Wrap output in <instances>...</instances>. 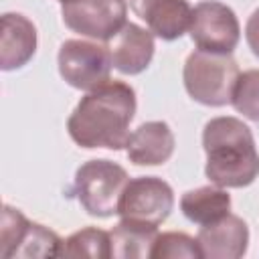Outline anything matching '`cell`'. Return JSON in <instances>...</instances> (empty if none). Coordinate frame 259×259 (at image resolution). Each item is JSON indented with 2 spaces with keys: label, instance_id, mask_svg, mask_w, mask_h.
I'll return each instance as SVG.
<instances>
[{
  "label": "cell",
  "instance_id": "obj_15",
  "mask_svg": "<svg viewBox=\"0 0 259 259\" xmlns=\"http://www.w3.org/2000/svg\"><path fill=\"white\" fill-rule=\"evenodd\" d=\"M158 235V227L134 223V221H119L111 231V257L117 259H144L150 257L154 239Z\"/></svg>",
  "mask_w": 259,
  "mask_h": 259
},
{
  "label": "cell",
  "instance_id": "obj_16",
  "mask_svg": "<svg viewBox=\"0 0 259 259\" xmlns=\"http://www.w3.org/2000/svg\"><path fill=\"white\" fill-rule=\"evenodd\" d=\"M61 257L75 259H109L111 257V237L109 231L97 227H83L63 241Z\"/></svg>",
  "mask_w": 259,
  "mask_h": 259
},
{
  "label": "cell",
  "instance_id": "obj_5",
  "mask_svg": "<svg viewBox=\"0 0 259 259\" xmlns=\"http://www.w3.org/2000/svg\"><path fill=\"white\" fill-rule=\"evenodd\" d=\"M57 67L67 85L79 91H93L109 81L113 61L107 47L91 40L69 38L59 49Z\"/></svg>",
  "mask_w": 259,
  "mask_h": 259
},
{
  "label": "cell",
  "instance_id": "obj_17",
  "mask_svg": "<svg viewBox=\"0 0 259 259\" xmlns=\"http://www.w3.org/2000/svg\"><path fill=\"white\" fill-rule=\"evenodd\" d=\"M63 239L49 227L40 223L28 225L18 249L14 251L12 259H36V257H61Z\"/></svg>",
  "mask_w": 259,
  "mask_h": 259
},
{
  "label": "cell",
  "instance_id": "obj_20",
  "mask_svg": "<svg viewBox=\"0 0 259 259\" xmlns=\"http://www.w3.org/2000/svg\"><path fill=\"white\" fill-rule=\"evenodd\" d=\"M30 221L14 206L4 204L2 206V217H0V257L2 259H12L14 251L18 249Z\"/></svg>",
  "mask_w": 259,
  "mask_h": 259
},
{
  "label": "cell",
  "instance_id": "obj_2",
  "mask_svg": "<svg viewBox=\"0 0 259 259\" xmlns=\"http://www.w3.org/2000/svg\"><path fill=\"white\" fill-rule=\"evenodd\" d=\"M204 174L221 188H245L259 176V152L251 127L233 115L212 117L202 130Z\"/></svg>",
  "mask_w": 259,
  "mask_h": 259
},
{
  "label": "cell",
  "instance_id": "obj_11",
  "mask_svg": "<svg viewBox=\"0 0 259 259\" xmlns=\"http://www.w3.org/2000/svg\"><path fill=\"white\" fill-rule=\"evenodd\" d=\"M198 245L206 259H239L249 247V227L237 214H227L198 229Z\"/></svg>",
  "mask_w": 259,
  "mask_h": 259
},
{
  "label": "cell",
  "instance_id": "obj_6",
  "mask_svg": "<svg viewBox=\"0 0 259 259\" xmlns=\"http://www.w3.org/2000/svg\"><path fill=\"white\" fill-rule=\"evenodd\" d=\"M190 38L198 51L231 55L241 38V24L235 10L219 0H202L192 8Z\"/></svg>",
  "mask_w": 259,
  "mask_h": 259
},
{
  "label": "cell",
  "instance_id": "obj_3",
  "mask_svg": "<svg viewBox=\"0 0 259 259\" xmlns=\"http://www.w3.org/2000/svg\"><path fill=\"white\" fill-rule=\"evenodd\" d=\"M239 73V65L231 55L196 49L186 57L182 81L186 93L196 103L206 107H223L231 103Z\"/></svg>",
  "mask_w": 259,
  "mask_h": 259
},
{
  "label": "cell",
  "instance_id": "obj_8",
  "mask_svg": "<svg viewBox=\"0 0 259 259\" xmlns=\"http://www.w3.org/2000/svg\"><path fill=\"white\" fill-rule=\"evenodd\" d=\"M61 16L67 28L73 32L93 38L109 40L127 22L125 0H73L63 4Z\"/></svg>",
  "mask_w": 259,
  "mask_h": 259
},
{
  "label": "cell",
  "instance_id": "obj_13",
  "mask_svg": "<svg viewBox=\"0 0 259 259\" xmlns=\"http://www.w3.org/2000/svg\"><path fill=\"white\" fill-rule=\"evenodd\" d=\"M174 132L166 121L154 119L140 123L127 138L125 154L136 166H160L174 154Z\"/></svg>",
  "mask_w": 259,
  "mask_h": 259
},
{
  "label": "cell",
  "instance_id": "obj_4",
  "mask_svg": "<svg viewBox=\"0 0 259 259\" xmlns=\"http://www.w3.org/2000/svg\"><path fill=\"white\" fill-rule=\"evenodd\" d=\"M130 176L123 166L105 158H95L77 168L73 194L89 217L109 219L117 214L119 198Z\"/></svg>",
  "mask_w": 259,
  "mask_h": 259
},
{
  "label": "cell",
  "instance_id": "obj_18",
  "mask_svg": "<svg viewBox=\"0 0 259 259\" xmlns=\"http://www.w3.org/2000/svg\"><path fill=\"white\" fill-rule=\"evenodd\" d=\"M150 257L152 259H200L202 251H200L198 239L180 231H166L156 235Z\"/></svg>",
  "mask_w": 259,
  "mask_h": 259
},
{
  "label": "cell",
  "instance_id": "obj_22",
  "mask_svg": "<svg viewBox=\"0 0 259 259\" xmlns=\"http://www.w3.org/2000/svg\"><path fill=\"white\" fill-rule=\"evenodd\" d=\"M61 4H67V2H73V0H59Z\"/></svg>",
  "mask_w": 259,
  "mask_h": 259
},
{
  "label": "cell",
  "instance_id": "obj_12",
  "mask_svg": "<svg viewBox=\"0 0 259 259\" xmlns=\"http://www.w3.org/2000/svg\"><path fill=\"white\" fill-rule=\"evenodd\" d=\"M36 26L20 12H4L0 18V69L24 67L36 53Z\"/></svg>",
  "mask_w": 259,
  "mask_h": 259
},
{
  "label": "cell",
  "instance_id": "obj_21",
  "mask_svg": "<svg viewBox=\"0 0 259 259\" xmlns=\"http://www.w3.org/2000/svg\"><path fill=\"white\" fill-rule=\"evenodd\" d=\"M245 40H247L251 53L259 59V8H255L251 12V16L247 18V24H245Z\"/></svg>",
  "mask_w": 259,
  "mask_h": 259
},
{
  "label": "cell",
  "instance_id": "obj_7",
  "mask_svg": "<svg viewBox=\"0 0 259 259\" xmlns=\"http://www.w3.org/2000/svg\"><path fill=\"white\" fill-rule=\"evenodd\" d=\"M174 208L172 186L158 176L132 178L119 198L117 214L123 221H134L150 227H160Z\"/></svg>",
  "mask_w": 259,
  "mask_h": 259
},
{
  "label": "cell",
  "instance_id": "obj_19",
  "mask_svg": "<svg viewBox=\"0 0 259 259\" xmlns=\"http://www.w3.org/2000/svg\"><path fill=\"white\" fill-rule=\"evenodd\" d=\"M231 105L237 113L251 121H259V69H249L239 73Z\"/></svg>",
  "mask_w": 259,
  "mask_h": 259
},
{
  "label": "cell",
  "instance_id": "obj_9",
  "mask_svg": "<svg viewBox=\"0 0 259 259\" xmlns=\"http://www.w3.org/2000/svg\"><path fill=\"white\" fill-rule=\"evenodd\" d=\"M130 8L162 40H176L190 28L192 8L186 0H130Z\"/></svg>",
  "mask_w": 259,
  "mask_h": 259
},
{
  "label": "cell",
  "instance_id": "obj_14",
  "mask_svg": "<svg viewBox=\"0 0 259 259\" xmlns=\"http://www.w3.org/2000/svg\"><path fill=\"white\" fill-rule=\"evenodd\" d=\"M182 214L196 225H210L231 212V194L217 184L188 190L180 198Z\"/></svg>",
  "mask_w": 259,
  "mask_h": 259
},
{
  "label": "cell",
  "instance_id": "obj_10",
  "mask_svg": "<svg viewBox=\"0 0 259 259\" xmlns=\"http://www.w3.org/2000/svg\"><path fill=\"white\" fill-rule=\"evenodd\" d=\"M107 51L115 71L121 75H140L150 67L154 59V34L140 24L125 22V26L107 40Z\"/></svg>",
  "mask_w": 259,
  "mask_h": 259
},
{
  "label": "cell",
  "instance_id": "obj_1",
  "mask_svg": "<svg viewBox=\"0 0 259 259\" xmlns=\"http://www.w3.org/2000/svg\"><path fill=\"white\" fill-rule=\"evenodd\" d=\"M136 109L138 101L134 87L109 79L79 99L67 119V132L81 148L121 150L127 144Z\"/></svg>",
  "mask_w": 259,
  "mask_h": 259
}]
</instances>
